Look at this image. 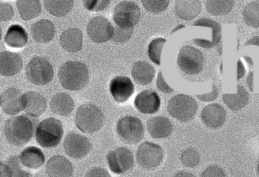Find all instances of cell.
Listing matches in <instances>:
<instances>
[{
	"label": "cell",
	"instance_id": "6da1fadb",
	"mask_svg": "<svg viewBox=\"0 0 259 177\" xmlns=\"http://www.w3.org/2000/svg\"><path fill=\"white\" fill-rule=\"evenodd\" d=\"M37 120L31 115H19L10 118L6 123V138L10 144L22 146L32 139L37 127Z\"/></svg>",
	"mask_w": 259,
	"mask_h": 177
},
{
	"label": "cell",
	"instance_id": "7a4b0ae2",
	"mask_svg": "<svg viewBox=\"0 0 259 177\" xmlns=\"http://www.w3.org/2000/svg\"><path fill=\"white\" fill-rule=\"evenodd\" d=\"M59 80L64 89L69 91L81 90L89 82V71L84 64L68 62L63 64L58 72Z\"/></svg>",
	"mask_w": 259,
	"mask_h": 177
},
{
	"label": "cell",
	"instance_id": "3957f363",
	"mask_svg": "<svg viewBox=\"0 0 259 177\" xmlns=\"http://www.w3.org/2000/svg\"><path fill=\"white\" fill-rule=\"evenodd\" d=\"M64 133L63 124L57 118L50 117L37 124L36 140L45 148H55L61 142Z\"/></svg>",
	"mask_w": 259,
	"mask_h": 177
},
{
	"label": "cell",
	"instance_id": "277c9868",
	"mask_svg": "<svg viewBox=\"0 0 259 177\" xmlns=\"http://www.w3.org/2000/svg\"><path fill=\"white\" fill-rule=\"evenodd\" d=\"M75 124L82 133H96L104 125V113L95 104H82L77 110Z\"/></svg>",
	"mask_w": 259,
	"mask_h": 177
},
{
	"label": "cell",
	"instance_id": "5b68a950",
	"mask_svg": "<svg viewBox=\"0 0 259 177\" xmlns=\"http://www.w3.org/2000/svg\"><path fill=\"white\" fill-rule=\"evenodd\" d=\"M54 70L51 62L41 56L31 59L26 66V77L36 86H45L52 81Z\"/></svg>",
	"mask_w": 259,
	"mask_h": 177
},
{
	"label": "cell",
	"instance_id": "8992f818",
	"mask_svg": "<svg viewBox=\"0 0 259 177\" xmlns=\"http://www.w3.org/2000/svg\"><path fill=\"white\" fill-rule=\"evenodd\" d=\"M198 108L197 101L192 97L184 94L171 98L167 105L169 114L182 122H187L193 119Z\"/></svg>",
	"mask_w": 259,
	"mask_h": 177
},
{
	"label": "cell",
	"instance_id": "52a82bcc",
	"mask_svg": "<svg viewBox=\"0 0 259 177\" xmlns=\"http://www.w3.org/2000/svg\"><path fill=\"white\" fill-rule=\"evenodd\" d=\"M116 133L121 140L130 145L139 143L145 136V128L139 118L126 116L119 120L116 125Z\"/></svg>",
	"mask_w": 259,
	"mask_h": 177
},
{
	"label": "cell",
	"instance_id": "ba28073f",
	"mask_svg": "<svg viewBox=\"0 0 259 177\" xmlns=\"http://www.w3.org/2000/svg\"><path fill=\"white\" fill-rule=\"evenodd\" d=\"M204 63L202 53L194 47L186 45L179 51L177 64L185 74L189 75L199 74L202 71Z\"/></svg>",
	"mask_w": 259,
	"mask_h": 177
},
{
	"label": "cell",
	"instance_id": "9c48e42d",
	"mask_svg": "<svg viewBox=\"0 0 259 177\" xmlns=\"http://www.w3.org/2000/svg\"><path fill=\"white\" fill-rule=\"evenodd\" d=\"M140 18V8L134 2H121L116 6L113 12V21L118 27L122 28H133L137 25Z\"/></svg>",
	"mask_w": 259,
	"mask_h": 177
},
{
	"label": "cell",
	"instance_id": "30bf717a",
	"mask_svg": "<svg viewBox=\"0 0 259 177\" xmlns=\"http://www.w3.org/2000/svg\"><path fill=\"white\" fill-rule=\"evenodd\" d=\"M136 159L138 163L144 169H154L163 161V148L152 142H144L138 148Z\"/></svg>",
	"mask_w": 259,
	"mask_h": 177
},
{
	"label": "cell",
	"instance_id": "8fae6325",
	"mask_svg": "<svg viewBox=\"0 0 259 177\" xmlns=\"http://www.w3.org/2000/svg\"><path fill=\"white\" fill-rule=\"evenodd\" d=\"M87 32L89 38L93 42L103 43L112 39L114 27L108 19L103 16H98L89 21Z\"/></svg>",
	"mask_w": 259,
	"mask_h": 177
},
{
	"label": "cell",
	"instance_id": "7c38bea8",
	"mask_svg": "<svg viewBox=\"0 0 259 177\" xmlns=\"http://www.w3.org/2000/svg\"><path fill=\"white\" fill-rule=\"evenodd\" d=\"M65 151L74 159H80L89 154L92 148L91 141L82 135L76 133H70L65 138Z\"/></svg>",
	"mask_w": 259,
	"mask_h": 177
},
{
	"label": "cell",
	"instance_id": "4fadbf2b",
	"mask_svg": "<svg viewBox=\"0 0 259 177\" xmlns=\"http://www.w3.org/2000/svg\"><path fill=\"white\" fill-rule=\"evenodd\" d=\"M107 163L112 172L116 174L124 173L134 166V156L128 148H118L109 153Z\"/></svg>",
	"mask_w": 259,
	"mask_h": 177
},
{
	"label": "cell",
	"instance_id": "5bb4252c",
	"mask_svg": "<svg viewBox=\"0 0 259 177\" xmlns=\"http://www.w3.org/2000/svg\"><path fill=\"white\" fill-rule=\"evenodd\" d=\"M134 84L128 77L119 76L110 81V92L117 102L124 103L128 101L134 93Z\"/></svg>",
	"mask_w": 259,
	"mask_h": 177
},
{
	"label": "cell",
	"instance_id": "9a60e30c",
	"mask_svg": "<svg viewBox=\"0 0 259 177\" xmlns=\"http://www.w3.org/2000/svg\"><path fill=\"white\" fill-rule=\"evenodd\" d=\"M135 106L141 113L152 114L160 109V98L157 92L147 89L138 94L135 99Z\"/></svg>",
	"mask_w": 259,
	"mask_h": 177
},
{
	"label": "cell",
	"instance_id": "2e32d148",
	"mask_svg": "<svg viewBox=\"0 0 259 177\" xmlns=\"http://www.w3.org/2000/svg\"><path fill=\"white\" fill-rule=\"evenodd\" d=\"M1 107L6 113L15 115L24 110L23 95L19 89L10 88L1 95Z\"/></svg>",
	"mask_w": 259,
	"mask_h": 177
},
{
	"label": "cell",
	"instance_id": "e0dca14e",
	"mask_svg": "<svg viewBox=\"0 0 259 177\" xmlns=\"http://www.w3.org/2000/svg\"><path fill=\"white\" fill-rule=\"evenodd\" d=\"M201 117L203 123L211 129L222 127L227 118V112L222 105L211 104L206 106L201 110Z\"/></svg>",
	"mask_w": 259,
	"mask_h": 177
},
{
	"label": "cell",
	"instance_id": "ac0fdd59",
	"mask_svg": "<svg viewBox=\"0 0 259 177\" xmlns=\"http://www.w3.org/2000/svg\"><path fill=\"white\" fill-rule=\"evenodd\" d=\"M46 171L49 177H72L74 174L72 163L61 155L54 156L49 159Z\"/></svg>",
	"mask_w": 259,
	"mask_h": 177
},
{
	"label": "cell",
	"instance_id": "d6986e66",
	"mask_svg": "<svg viewBox=\"0 0 259 177\" xmlns=\"http://www.w3.org/2000/svg\"><path fill=\"white\" fill-rule=\"evenodd\" d=\"M24 110L28 115L37 117L43 114L48 107L46 98L37 92H28L23 95Z\"/></svg>",
	"mask_w": 259,
	"mask_h": 177
},
{
	"label": "cell",
	"instance_id": "ffe728a7",
	"mask_svg": "<svg viewBox=\"0 0 259 177\" xmlns=\"http://www.w3.org/2000/svg\"><path fill=\"white\" fill-rule=\"evenodd\" d=\"M23 62L19 54L3 51L0 55V73L5 77L16 75L22 71Z\"/></svg>",
	"mask_w": 259,
	"mask_h": 177
},
{
	"label": "cell",
	"instance_id": "44dd1931",
	"mask_svg": "<svg viewBox=\"0 0 259 177\" xmlns=\"http://www.w3.org/2000/svg\"><path fill=\"white\" fill-rule=\"evenodd\" d=\"M147 129L151 137L154 139H164L170 136L174 126L168 118L155 116L148 121Z\"/></svg>",
	"mask_w": 259,
	"mask_h": 177
},
{
	"label": "cell",
	"instance_id": "7402d4cb",
	"mask_svg": "<svg viewBox=\"0 0 259 177\" xmlns=\"http://www.w3.org/2000/svg\"><path fill=\"white\" fill-rule=\"evenodd\" d=\"M60 45L65 51L75 53L81 51L83 44V33L78 28L65 30L60 37Z\"/></svg>",
	"mask_w": 259,
	"mask_h": 177
},
{
	"label": "cell",
	"instance_id": "603a6c76",
	"mask_svg": "<svg viewBox=\"0 0 259 177\" xmlns=\"http://www.w3.org/2000/svg\"><path fill=\"white\" fill-rule=\"evenodd\" d=\"M55 33V26L49 20H40L34 23L31 27L33 39L39 43L51 42L54 39Z\"/></svg>",
	"mask_w": 259,
	"mask_h": 177
},
{
	"label": "cell",
	"instance_id": "cb8c5ba5",
	"mask_svg": "<svg viewBox=\"0 0 259 177\" xmlns=\"http://www.w3.org/2000/svg\"><path fill=\"white\" fill-rule=\"evenodd\" d=\"M201 12L199 0H177L175 4L176 15L180 19L190 21L196 18Z\"/></svg>",
	"mask_w": 259,
	"mask_h": 177
},
{
	"label": "cell",
	"instance_id": "d4e9b609",
	"mask_svg": "<svg viewBox=\"0 0 259 177\" xmlns=\"http://www.w3.org/2000/svg\"><path fill=\"white\" fill-rule=\"evenodd\" d=\"M19 157L23 166L28 169H38L43 166L45 162V155L43 151L35 146L25 148Z\"/></svg>",
	"mask_w": 259,
	"mask_h": 177
},
{
	"label": "cell",
	"instance_id": "484cf974",
	"mask_svg": "<svg viewBox=\"0 0 259 177\" xmlns=\"http://www.w3.org/2000/svg\"><path fill=\"white\" fill-rule=\"evenodd\" d=\"M132 76L136 83L142 86H146L154 80L155 70L148 62H137L133 65Z\"/></svg>",
	"mask_w": 259,
	"mask_h": 177
},
{
	"label": "cell",
	"instance_id": "4316f807",
	"mask_svg": "<svg viewBox=\"0 0 259 177\" xmlns=\"http://www.w3.org/2000/svg\"><path fill=\"white\" fill-rule=\"evenodd\" d=\"M51 110L60 116H68L72 113L75 103L70 95L66 93H57L53 97L50 103Z\"/></svg>",
	"mask_w": 259,
	"mask_h": 177
},
{
	"label": "cell",
	"instance_id": "83f0119b",
	"mask_svg": "<svg viewBox=\"0 0 259 177\" xmlns=\"http://www.w3.org/2000/svg\"><path fill=\"white\" fill-rule=\"evenodd\" d=\"M28 36L25 29L19 24L10 26L5 36V42L11 48H23L28 42Z\"/></svg>",
	"mask_w": 259,
	"mask_h": 177
},
{
	"label": "cell",
	"instance_id": "f1b7e54d",
	"mask_svg": "<svg viewBox=\"0 0 259 177\" xmlns=\"http://www.w3.org/2000/svg\"><path fill=\"white\" fill-rule=\"evenodd\" d=\"M16 6L19 15L24 21H31L41 13L40 0H17Z\"/></svg>",
	"mask_w": 259,
	"mask_h": 177
},
{
	"label": "cell",
	"instance_id": "f546056e",
	"mask_svg": "<svg viewBox=\"0 0 259 177\" xmlns=\"http://www.w3.org/2000/svg\"><path fill=\"white\" fill-rule=\"evenodd\" d=\"M249 99V95L245 88L238 86V92L236 94H224L223 95L224 102L232 110H240L247 105Z\"/></svg>",
	"mask_w": 259,
	"mask_h": 177
},
{
	"label": "cell",
	"instance_id": "4dcf8cb0",
	"mask_svg": "<svg viewBox=\"0 0 259 177\" xmlns=\"http://www.w3.org/2000/svg\"><path fill=\"white\" fill-rule=\"evenodd\" d=\"M45 9L55 17H64L74 6V0H44Z\"/></svg>",
	"mask_w": 259,
	"mask_h": 177
},
{
	"label": "cell",
	"instance_id": "1f68e13d",
	"mask_svg": "<svg viewBox=\"0 0 259 177\" xmlns=\"http://www.w3.org/2000/svg\"><path fill=\"white\" fill-rule=\"evenodd\" d=\"M233 7V0H207L206 3V10L214 16L227 15Z\"/></svg>",
	"mask_w": 259,
	"mask_h": 177
},
{
	"label": "cell",
	"instance_id": "d6a6232c",
	"mask_svg": "<svg viewBox=\"0 0 259 177\" xmlns=\"http://www.w3.org/2000/svg\"><path fill=\"white\" fill-rule=\"evenodd\" d=\"M242 15L247 25L254 28L259 27V0L251 2L247 5Z\"/></svg>",
	"mask_w": 259,
	"mask_h": 177
},
{
	"label": "cell",
	"instance_id": "836d02e7",
	"mask_svg": "<svg viewBox=\"0 0 259 177\" xmlns=\"http://www.w3.org/2000/svg\"><path fill=\"white\" fill-rule=\"evenodd\" d=\"M5 163L11 171L12 177L32 176V173L28 169H25V166L21 162L19 156H11L6 160Z\"/></svg>",
	"mask_w": 259,
	"mask_h": 177
},
{
	"label": "cell",
	"instance_id": "e575fe53",
	"mask_svg": "<svg viewBox=\"0 0 259 177\" xmlns=\"http://www.w3.org/2000/svg\"><path fill=\"white\" fill-rule=\"evenodd\" d=\"M164 38H156L148 45V54L150 59L156 65H160V55L163 45L166 42Z\"/></svg>",
	"mask_w": 259,
	"mask_h": 177
},
{
	"label": "cell",
	"instance_id": "d590c367",
	"mask_svg": "<svg viewBox=\"0 0 259 177\" xmlns=\"http://www.w3.org/2000/svg\"><path fill=\"white\" fill-rule=\"evenodd\" d=\"M180 160L183 166L186 167H195L200 162L199 153L192 148H188L182 153Z\"/></svg>",
	"mask_w": 259,
	"mask_h": 177
},
{
	"label": "cell",
	"instance_id": "8d00e7d4",
	"mask_svg": "<svg viewBox=\"0 0 259 177\" xmlns=\"http://www.w3.org/2000/svg\"><path fill=\"white\" fill-rule=\"evenodd\" d=\"M170 0H142L144 8L151 13L159 14L168 8Z\"/></svg>",
	"mask_w": 259,
	"mask_h": 177
},
{
	"label": "cell",
	"instance_id": "74e56055",
	"mask_svg": "<svg viewBox=\"0 0 259 177\" xmlns=\"http://www.w3.org/2000/svg\"><path fill=\"white\" fill-rule=\"evenodd\" d=\"M133 33V28L125 29L120 27H116L114 28L112 41L116 43H125L131 38Z\"/></svg>",
	"mask_w": 259,
	"mask_h": 177
},
{
	"label": "cell",
	"instance_id": "f35d334b",
	"mask_svg": "<svg viewBox=\"0 0 259 177\" xmlns=\"http://www.w3.org/2000/svg\"><path fill=\"white\" fill-rule=\"evenodd\" d=\"M111 0H82L83 6L90 12H101L107 9Z\"/></svg>",
	"mask_w": 259,
	"mask_h": 177
},
{
	"label": "cell",
	"instance_id": "ab89813d",
	"mask_svg": "<svg viewBox=\"0 0 259 177\" xmlns=\"http://www.w3.org/2000/svg\"><path fill=\"white\" fill-rule=\"evenodd\" d=\"M0 18L2 21H10L14 17V9L8 3H0Z\"/></svg>",
	"mask_w": 259,
	"mask_h": 177
},
{
	"label": "cell",
	"instance_id": "60d3db41",
	"mask_svg": "<svg viewBox=\"0 0 259 177\" xmlns=\"http://www.w3.org/2000/svg\"><path fill=\"white\" fill-rule=\"evenodd\" d=\"M200 177H227L224 169L216 165H211L206 168Z\"/></svg>",
	"mask_w": 259,
	"mask_h": 177
},
{
	"label": "cell",
	"instance_id": "b9f144b4",
	"mask_svg": "<svg viewBox=\"0 0 259 177\" xmlns=\"http://www.w3.org/2000/svg\"><path fill=\"white\" fill-rule=\"evenodd\" d=\"M157 87L160 92H163V93H171L174 91L165 81L161 71L159 72L158 77H157Z\"/></svg>",
	"mask_w": 259,
	"mask_h": 177
},
{
	"label": "cell",
	"instance_id": "7bdbcfd3",
	"mask_svg": "<svg viewBox=\"0 0 259 177\" xmlns=\"http://www.w3.org/2000/svg\"><path fill=\"white\" fill-rule=\"evenodd\" d=\"M85 177H111L107 169L101 167L93 168L88 171Z\"/></svg>",
	"mask_w": 259,
	"mask_h": 177
},
{
	"label": "cell",
	"instance_id": "ee69618b",
	"mask_svg": "<svg viewBox=\"0 0 259 177\" xmlns=\"http://www.w3.org/2000/svg\"><path fill=\"white\" fill-rule=\"evenodd\" d=\"M218 90L217 89L216 86L214 84H213V89H212V92L210 93L204 94V95H197L198 98H199L201 101H213L218 98Z\"/></svg>",
	"mask_w": 259,
	"mask_h": 177
},
{
	"label": "cell",
	"instance_id": "f6af8a7d",
	"mask_svg": "<svg viewBox=\"0 0 259 177\" xmlns=\"http://www.w3.org/2000/svg\"><path fill=\"white\" fill-rule=\"evenodd\" d=\"M1 177H12L11 171L5 162H1Z\"/></svg>",
	"mask_w": 259,
	"mask_h": 177
},
{
	"label": "cell",
	"instance_id": "bcb514c9",
	"mask_svg": "<svg viewBox=\"0 0 259 177\" xmlns=\"http://www.w3.org/2000/svg\"><path fill=\"white\" fill-rule=\"evenodd\" d=\"M245 67L242 65V62L240 60L238 61V67H237V79L242 78L244 75H245Z\"/></svg>",
	"mask_w": 259,
	"mask_h": 177
},
{
	"label": "cell",
	"instance_id": "7dc6e473",
	"mask_svg": "<svg viewBox=\"0 0 259 177\" xmlns=\"http://www.w3.org/2000/svg\"><path fill=\"white\" fill-rule=\"evenodd\" d=\"M174 177H196L192 172H187V171L182 170L177 172Z\"/></svg>",
	"mask_w": 259,
	"mask_h": 177
},
{
	"label": "cell",
	"instance_id": "c3c4849f",
	"mask_svg": "<svg viewBox=\"0 0 259 177\" xmlns=\"http://www.w3.org/2000/svg\"><path fill=\"white\" fill-rule=\"evenodd\" d=\"M257 45L259 46V36H254L245 43V45Z\"/></svg>",
	"mask_w": 259,
	"mask_h": 177
},
{
	"label": "cell",
	"instance_id": "681fc988",
	"mask_svg": "<svg viewBox=\"0 0 259 177\" xmlns=\"http://www.w3.org/2000/svg\"><path fill=\"white\" fill-rule=\"evenodd\" d=\"M253 74H254L253 72L250 73L248 78H247V83H248L250 90L251 91H253Z\"/></svg>",
	"mask_w": 259,
	"mask_h": 177
},
{
	"label": "cell",
	"instance_id": "f907efd6",
	"mask_svg": "<svg viewBox=\"0 0 259 177\" xmlns=\"http://www.w3.org/2000/svg\"><path fill=\"white\" fill-rule=\"evenodd\" d=\"M256 171H257V175H259V160H258V163H257V167H256Z\"/></svg>",
	"mask_w": 259,
	"mask_h": 177
}]
</instances>
